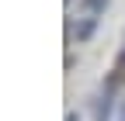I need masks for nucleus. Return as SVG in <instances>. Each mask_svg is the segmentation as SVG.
<instances>
[{"label":"nucleus","instance_id":"1","mask_svg":"<svg viewBox=\"0 0 125 121\" xmlns=\"http://www.w3.org/2000/svg\"><path fill=\"white\" fill-rule=\"evenodd\" d=\"M108 0H83V10H101Z\"/></svg>","mask_w":125,"mask_h":121}]
</instances>
